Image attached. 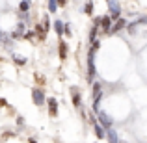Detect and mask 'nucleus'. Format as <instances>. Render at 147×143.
Masks as SVG:
<instances>
[{"label": "nucleus", "mask_w": 147, "mask_h": 143, "mask_svg": "<svg viewBox=\"0 0 147 143\" xmlns=\"http://www.w3.org/2000/svg\"><path fill=\"white\" fill-rule=\"evenodd\" d=\"M97 78V71H95V54L88 52V84H93Z\"/></svg>", "instance_id": "nucleus-1"}, {"label": "nucleus", "mask_w": 147, "mask_h": 143, "mask_svg": "<svg viewBox=\"0 0 147 143\" xmlns=\"http://www.w3.org/2000/svg\"><path fill=\"white\" fill-rule=\"evenodd\" d=\"M32 100L36 106H45V102H47V95H45V91L41 89V87H34L32 89Z\"/></svg>", "instance_id": "nucleus-2"}, {"label": "nucleus", "mask_w": 147, "mask_h": 143, "mask_svg": "<svg viewBox=\"0 0 147 143\" xmlns=\"http://www.w3.org/2000/svg\"><path fill=\"white\" fill-rule=\"evenodd\" d=\"M112 22H114V19L110 17V15H102L100 17V32H102V36H110V30H112Z\"/></svg>", "instance_id": "nucleus-3"}, {"label": "nucleus", "mask_w": 147, "mask_h": 143, "mask_svg": "<svg viewBox=\"0 0 147 143\" xmlns=\"http://www.w3.org/2000/svg\"><path fill=\"white\" fill-rule=\"evenodd\" d=\"M108 2V7H110V17L114 21H117L121 17V7H119V2L117 0H106Z\"/></svg>", "instance_id": "nucleus-4"}, {"label": "nucleus", "mask_w": 147, "mask_h": 143, "mask_svg": "<svg viewBox=\"0 0 147 143\" xmlns=\"http://www.w3.org/2000/svg\"><path fill=\"white\" fill-rule=\"evenodd\" d=\"M97 119H99V125L104 126V130H108V128H112V126H114V119H112L110 115H106L104 111H99Z\"/></svg>", "instance_id": "nucleus-5"}, {"label": "nucleus", "mask_w": 147, "mask_h": 143, "mask_svg": "<svg viewBox=\"0 0 147 143\" xmlns=\"http://www.w3.org/2000/svg\"><path fill=\"white\" fill-rule=\"evenodd\" d=\"M71 100H73V106L75 108H82V95H80V89L75 86L71 87Z\"/></svg>", "instance_id": "nucleus-6"}, {"label": "nucleus", "mask_w": 147, "mask_h": 143, "mask_svg": "<svg viewBox=\"0 0 147 143\" xmlns=\"http://www.w3.org/2000/svg\"><path fill=\"white\" fill-rule=\"evenodd\" d=\"M47 104H49V115L50 117H58V100L54 97H49Z\"/></svg>", "instance_id": "nucleus-7"}, {"label": "nucleus", "mask_w": 147, "mask_h": 143, "mask_svg": "<svg viewBox=\"0 0 147 143\" xmlns=\"http://www.w3.org/2000/svg\"><path fill=\"white\" fill-rule=\"evenodd\" d=\"M115 24L112 26V30H110V36H114V34H117V32H121L123 28H127V21L125 19H117V21H114Z\"/></svg>", "instance_id": "nucleus-8"}, {"label": "nucleus", "mask_w": 147, "mask_h": 143, "mask_svg": "<svg viewBox=\"0 0 147 143\" xmlns=\"http://www.w3.org/2000/svg\"><path fill=\"white\" fill-rule=\"evenodd\" d=\"M9 37H11V39H21V37H24V24H22V22H19V24H17V30H13Z\"/></svg>", "instance_id": "nucleus-9"}, {"label": "nucleus", "mask_w": 147, "mask_h": 143, "mask_svg": "<svg viewBox=\"0 0 147 143\" xmlns=\"http://www.w3.org/2000/svg\"><path fill=\"white\" fill-rule=\"evenodd\" d=\"M67 52H69L67 43H65V41H61V37H60V45H58V54H60L61 60H65V58H67Z\"/></svg>", "instance_id": "nucleus-10"}, {"label": "nucleus", "mask_w": 147, "mask_h": 143, "mask_svg": "<svg viewBox=\"0 0 147 143\" xmlns=\"http://www.w3.org/2000/svg\"><path fill=\"white\" fill-rule=\"evenodd\" d=\"M54 32H56L58 36L61 37V36L65 34V22H61L60 19H56V21H54Z\"/></svg>", "instance_id": "nucleus-11"}, {"label": "nucleus", "mask_w": 147, "mask_h": 143, "mask_svg": "<svg viewBox=\"0 0 147 143\" xmlns=\"http://www.w3.org/2000/svg\"><path fill=\"white\" fill-rule=\"evenodd\" d=\"M106 138H108V143H119V138H117V132L114 130V126L112 128L106 130Z\"/></svg>", "instance_id": "nucleus-12"}, {"label": "nucleus", "mask_w": 147, "mask_h": 143, "mask_svg": "<svg viewBox=\"0 0 147 143\" xmlns=\"http://www.w3.org/2000/svg\"><path fill=\"white\" fill-rule=\"evenodd\" d=\"M93 130H95V136H97L99 140H106V130H104V126H100L97 123V125H93Z\"/></svg>", "instance_id": "nucleus-13"}, {"label": "nucleus", "mask_w": 147, "mask_h": 143, "mask_svg": "<svg viewBox=\"0 0 147 143\" xmlns=\"http://www.w3.org/2000/svg\"><path fill=\"white\" fill-rule=\"evenodd\" d=\"M17 9L21 11V13H28L30 11V0H21L17 6Z\"/></svg>", "instance_id": "nucleus-14"}, {"label": "nucleus", "mask_w": 147, "mask_h": 143, "mask_svg": "<svg viewBox=\"0 0 147 143\" xmlns=\"http://www.w3.org/2000/svg\"><path fill=\"white\" fill-rule=\"evenodd\" d=\"M97 32H99V24H93V28L90 30V36H88V41H90V45L93 43L95 39H97Z\"/></svg>", "instance_id": "nucleus-15"}, {"label": "nucleus", "mask_w": 147, "mask_h": 143, "mask_svg": "<svg viewBox=\"0 0 147 143\" xmlns=\"http://www.w3.org/2000/svg\"><path fill=\"white\" fill-rule=\"evenodd\" d=\"M93 11H95L93 2H91V0H88V2L84 4V13H86V15H93Z\"/></svg>", "instance_id": "nucleus-16"}, {"label": "nucleus", "mask_w": 147, "mask_h": 143, "mask_svg": "<svg viewBox=\"0 0 147 143\" xmlns=\"http://www.w3.org/2000/svg\"><path fill=\"white\" fill-rule=\"evenodd\" d=\"M36 34H37L39 39H45V37H47V30H45V26L43 24H37L36 26Z\"/></svg>", "instance_id": "nucleus-17"}, {"label": "nucleus", "mask_w": 147, "mask_h": 143, "mask_svg": "<svg viewBox=\"0 0 147 143\" xmlns=\"http://www.w3.org/2000/svg\"><path fill=\"white\" fill-rule=\"evenodd\" d=\"M58 0H49V4H47V9H49V13H56L58 11Z\"/></svg>", "instance_id": "nucleus-18"}, {"label": "nucleus", "mask_w": 147, "mask_h": 143, "mask_svg": "<svg viewBox=\"0 0 147 143\" xmlns=\"http://www.w3.org/2000/svg\"><path fill=\"white\" fill-rule=\"evenodd\" d=\"M127 30H129L130 36H134V34L138 32V21H136V22H130V24H127Z\"/></svg>", "instance_id": "nucleus-19"}, {"label": "nucleus", "mask_w": 147, "mask_h": 143, "mask_svg": "<svg viewBox=\"0 0 147 143\" xmlns=\"http://www.w3.org/2000/svg\"><path fill=\"white\" fill-rule=\"evenodd\" d=\"M13 61L17 65H26V58L24 56H17V54H13Z\"/></svg>", "instance_id": "nucleus-20"}, {"label": "nucleus", "mask_w": 147, "mask_h": 143, "mask_svg": "<svg viewBox=\"0 0 147 143\" xmlns=\"http://www.w3.org/2000/svg\"><path fill=\"white\" fill-rule=\"evenodd\" d=\"M36 36H37L36 30H26V32H24V39H28V41H32Z\"/></svg>", "instance_id": "nucleus-21"}, {"label": "nucleus", "mask_w": 147, "mask_h": 143, "mask_svg": "<svg viewBox=\"0 0 147 143\" xmlns=\"http://www.w3.org/2000/svg\"><path fill=\"white\" fill-rule=\"evenodd\" d=\"M99 48H100V41H97V39H95L93 43H91V48H90V52H93V54H95Z\"/></svg>", "instance_id": "nucleus-22"}, {"label": "nucleus", "mask_w": 147, "mask_h": 143, "mask_svg": "<svg viewBox=\"0 0 147 143\" xmlns=\"http://www.w3.org/2000/svg\"><path fill=\"white\" fill-rule=\"evenodd\" d=\"M63 36H69V37L73 36V28H71V24H69V22H65V34H63Z\"/></svg>", "instance_id": "nucleus-23"}, {"label": "nucleus", "mask_w": 147, "mask_h": 143, "mask_svg": "<svg viewBox=\"0 0 147 143\" xmlns=\"http://www.w3.org/2000/svg\"><path fill=\"white\" fill-rule=\"evenodd\" d=\"M90 123H91V126H93V125H97V123H99V119L95 117V115L91 113V111H90Z\"/></svg>", "instance_id": "nucleus-24"}, {"label": "nucleus", "mask_w": 147, "mask_h": 143, "mask_svg": "<svg viewBox=\"0 0 147 143\" xmlns=\"http://www.w3.org/2000/svg\"><path fill=\"white\" fill-rule=\"evenodd\" d=\"M43 26H45V30L49 32V28H50V21H49V17H45V19H43Z\"/></svg>", "instance_id": "nucleus-25"}, {"label": "nucleus", "mask_w": 147, "mask_h": 143, "mask_svg": "<svg viewBox=\"0 0 147 143\" xmlns=\"http://www.w3.org/2000/svg\"><path fill=\"white\" fill-rule=\"evenodd\" d=\"M67 4H69V0H58V6H61V7L67 6Z\"/></svg>", "instance_id": "nucleus-26"}, {"label": "nucleus", "mask_w": 147, "mask_h": 143, "mask_svg": "<svg viewBox=\"0 0 147 143\" xmlns=\"http://www.w3.org/2000/svg\"><path fill=\"white\" fill-rule=\"evenodd\" d=\"M28 143H37L36 140H32V138H28Z\"/></svg>", "instance_id": "nucleus-27"}, {"label": "nucleus", "mask_w": 147, "mask_h": 143, "mask_svg": "<svg viewBox=\"0 0 147 143\" xmlns=\"http://www.w3.org/2000/svg\"><path fill=\"white\" fill-rule=\"evenodd\" d=\"M119 143H125V141H119Z\"/></svg>", "instance_id": "nucleus-28"}, {"label": "nucleus", "mask_w": 147, "mask_h": 143, "mask_svg": "<svg viewBox=\"0 0 147 143\" xmlns=\"http://www.w3.org/2000/svg\"><path fill=\"white\" fill-rule=\"evenodd\" d=\"M0 45H2V41H0Z\"/></svg>", "instance_id": "nucleus-29"}]
</instances>
